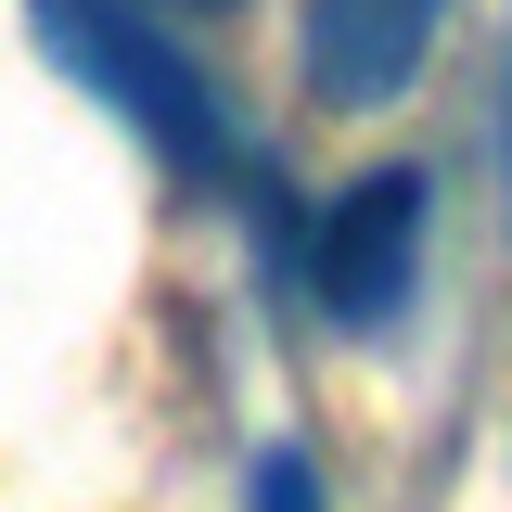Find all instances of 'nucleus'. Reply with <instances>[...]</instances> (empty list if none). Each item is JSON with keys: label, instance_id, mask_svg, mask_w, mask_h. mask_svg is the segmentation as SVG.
Returning a JSON list of instances; mask_svg holds the SVG:
<instances>
[{"label": "nucleus", "instance_id": "obj_1", "mask_svg": "<svg viewBox=\"0 0 512 512\" xmlns=\"http://www.w3.org/2000/svg\"><path fill=\"white\" fill-rule=\"evenodd\" d=\"M26 26H39V52H52L103 116L141 128V154H154L180 192H218V205H256V218H269L282 180H269L256 128L231 116V90L167 39L154 0H26Z\"/></svg>", "mask_w": 512, "mask_h": 512}, {"label": "nucleus", "instance_id": "obj_2", "mask_svg": "<svg viewBox=\"0 0 512 512\" xmlns=\"http://www.w3.org/2000/svg\"><path fill=\"white\" fill-rule=\"evenodd\" d=\"M423 244H436V180H423V167H359V180L308 218L295 295H308L333 333H384V320H410V295H423Z\"/></svg>", "mask_w": 512, "mask_h": 512}, {"label": "nucleus", "instance_id": "obj_3", "mask_svg": "<svg viewBox=\"0 0 512 512\" xmlns=\"http://www.w3.org/2000/svg\"><path fill=\"white\" fill-rule=\"evenodd\" d=\"M436 26H448V0H308L295 64H308V90L333 116H384L436 64Z\"/></svg>", "mask_w": 512, "mask_h": 512}, {"label": "nucleus", "instance_id": "obj_4", "mask_svg": "<svg viewBox=\"0 0 512 512\" xmlns=\"http://www.w3.org/2000/svg\"><path fill=\"white\" fill-rule=\"evenodd\" d=\"M244 512H320V461L295 436H269L256 448V474H244Z\"/></svg>", "mask_w": 512, "mask_h": 512}, {"label": "nucleus", "instance_id": "obj_5", "mask_svg": "<svg viewBox=\"0 0 512 512\" xmlns=\"http://www.w3.org/2000/svg\"><path fill=\"white\" fill-rule=\"evenodd\" d=\"M500 218H512V90H500Z\"/></svg>", "mask_w": 512, "mask_h": 512}, {"label": "nucleus", "instance_id": "obj_6", "mask_svg": "<svg viewBox=\"0 0 512 512\" xmlns=\"http://www.w3.org/2000/svg\"><path fill=\"white\" fill-rule=\"evenodd\" d=\"M154 13H231V0H154Z\"/></svg>", "mask_w": 512, "mask_h": 512}]
</instances>
